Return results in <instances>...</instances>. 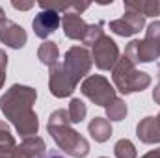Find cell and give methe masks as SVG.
I'll return each mask as SVG.
<instances>
[{
  "instance_id": "cell-1",
  "label": "cell",
  "mask_w": 160,
  "mask_h": 158,
  "mask_svg": "<svg viewBox=\"0 0 160 158\" xmlns=\"http://www.w3.org/2000/svg\"><path fill=\"white\" fill-rule=\"evenodd\" d=\"M38 101V91L30 86L13 84L0 97V112L15 126L21 138L36 136L39 130V119L34 112V104Z\"/></svg>"
},
{
  "instance_id": "cell-2",
  "label": "cell",
  "mask_w": 160,
  "mask_h": 158,
  "mask_svg": "<svg viewBox=\"0 0 160 158\" xmlns=\"http://www.w3.org/2000/svg\"><path fill=\"white\" fill-rule=\"evenodd\" d=\"M112 80H114L116 91H121L123 95L143 91L151 84V77L143 71H138L136 65L127 56H121L116 67L112 69Z\"/></svg>"
},
{
  "instance_id": "cell-3",
  "label": "cell",
  "mask_w": 160,
  "mask_h": 158,
  "mask_svg": "<svg viewBox=\"0 0 160 158\" xmlns=\"http://www.w3.org/2000/svg\"><path fill=\"white\" fill-rule=\"evenodd\" d=\"M47 130L52 136V140L56 141V145L65 155H69L73 158H86L89 155V141L80 132L71 128V125H63V126L47 125Z\"/></svg>"
},
{
  "instance_id": "cell-4",
  "label": "cell",
  "mask_w": 160,
  "mask_h": 158,
  "mask_svg": "<svg viewBox=\"0 0 160 158\" xmlns=\"http://www.w3.org/2000/svg\"><path fill=\"white\" fill-rule=\"evenodd\" d=\"M80 91L86 99H89L95 106H108L112 104L116 97V87L110 84V80L102 75H89L80 84Z\"/></svg>"
},
{
  "instance_id": "cell-5",
  "label": "cell",
  "mask_w": 160,
  "mask_h": 158,
  "mask_svg": "<svg viewBox=\"0 0 160 158\" xmlns=\"http://www.w3.org/2000/svg\"><path fill=\"white\" fill-rule=\"evenodd\" d=\"M91 65H93L91 52H89L86 47L75 45V47H71V48L65 52L63 67H65V71L71 75V78L75 80L77 84L80 82V78H84V77L89 75Z\"/></svg>"
},
{
  "instance_id": "cell-6",
  "label": "cell",
  "mask_w": 160,
  "mask_h": 158,
  "mask_svg": "<svg viewBox=\"0 0 160 158\" xmlns=\"http://www.w3.org/2000/svg\"><path fill=\"white\" fill-rule=\"evenodd\" d=\"M119 58L121 56L118 43L106 34L91 47V60H93L95 67L101 71H112L116 67V63L119 62Z\"/></svg>"
},
{
  "instance_id": "cell-7",
  "label": "cell",
  "mask_w": 160,
  "mask_h": 158,
  "mask_svg": "<svg viewBox=\"0 0 160 158\" xmlns=\"http://www.w3.org/2000/svg\"><path fill=\"white\" fill-rule=\"evenodd\" d=\"M75 89H77V82L71 78V75L65 71L63 63L58 62L52 67H48V91L56 99L71 97Z\"/></svg>"
},
{
  "instance_id": "cell-8",
  "label": "cell",
  "mask_w": 160,
  "mask_h": 158,
  "mask_svg": "<svg viewBox=\"0 0 160 158\" xmlns=\"http://www.w3.org/2000/svg\"><path fill=\"white\" fill-rule=\"evenodd\" d=\"M123 56H127L134 65L136 63H151L160 58V47L147 39H132L127 45Z\"/></svg>"
},
{
  "instance_id": "cell-9",
  "label": "cell",
  "mask_w": 160,
  "mask_h": 158,
  "mask_svg": "<svg viewBox=\"0 0 160 158\" xmlns=\"http://www.w3.org/2000/svg\"><path fill=\"white\" fill-rule=\"evenodd\" d=\"M143 26H145V17L136 11H128V9H125L121 19L108 22V28L121 37H130V36L138 34L140 30H143Z\"/></svg>"
},
{
  "instance_id": "cell-10",
  "label": "cell",
  "mask_w": 160,
  "mask_h": 158,
  "mask_svg": "<svg viewBox=\"0 0 160 158\" xmlns=\"http://www.w3.org/2000/svg\"><path fill=\"white\" fill-rule=\"evenodd\" d=\"M60 24H62V15L52 11V9H41L32 21L34 34L39 39H47L50 34H54L58 30Z\"/></svg>"
},
{
  "instance_id": "cell-11",
  "label": "cell",
  "mask_w": 160,
  "mask_h": 158,
  "mask_svg": "<svg viewBox=\"0 0 160 158\" xmlns=\"http://www.w3.org/2000/svg\"><path fill=\"white\" fill-rule=\"evenodd\" d=\"M26 41H28L26 30H24L21 24L13 22V21H9V19H6V21L0 24V43H4L6 47L17 50V48H22V47L26 45Z\"/></svg>"
},
{
  "instance_id": "cell-12",
  "label": "cell",
  "mask_w": 160,
  "mask_h": 158,
  "mask_svg": "<svg viewBox=\"0 0 160 158\" xmlns=\"http://www.w3.org/2000/svg\"><path fill=\"white\" fill-rule=\"evenodd\" d=\"M88 26L89 24L75 11H67L62 15V28H63L65 37H69V39L82 41L86 32H88Z\"/></svg>"
},
{
  "instance_id": "cell-13",
  "label": "cell",
  "mask_w": 160,
  "mask_h": 158,
  "mask_svg": "<svg viewBox=\"0 0 160 158\" xmlns=\"http://www.w3.org/2000/svg\"><path fill=\"white\" fill-rule=\"evenodd\" d=\"M136 136L142 143L153 145V143H160V121L158 117H143L138 125H136Z\"/></svg>"
},
{
  "instance_id": "cell-14",
  "label": "cell",
  "mask_w": 160,
  "mask_h": 158,
  "mask_svg": "<svg viewBox=\"0 0 160 158\" xmlns=\"http://www.w3.org/2000/svg\"><path fill=\"white\" fill-rule=\"evenodd\" d=\"M45 140L39 136H30L21 141L15 149V158H41L45 155Z\"/></svg>"
},
{
  "instance_id": "cell-15",
  "label": "cell",
  "mask_w": 160,
  "mask_h": 158,
  "mask_svg": "<svg viewBox=\"0 0 160 158\" xmlns=\"http://www.w3.org/2000/svg\"><path fill=\"white\" fill-rule=\"evenodd\" d=\"M88 132L91 134V138L97 143H104L110 140L114 130H112V123L106 117H93L88 125Z\"/></svg>"
},
{
  "instance_id": "cell-16",
  "label": "cell",
  "mask_w": 160,
  "mask_h": 158,
  "mask_svg": "<svg viewBox=\"0 0 160 158\" xmlns=\"http://www.w3.org/2000/svg\"><path fill=\"white\" fill-rule=\"evenodd\" d=\"M125 9L136 11L143 17H157L160 15V0H138V2H125Z\"/></svg>"
},
{
  "instance_id": "cell-17",
  "label": "cell",
  "mask_w": 160,
  "mask_h": 158,
  "mask_svg": "<svg viewBox=\"0 0 160 158\" xmlns=\"http://www.w3.org/2000/svg\"><path fill=\"white\" fill-rule=\"evenodd\" d=\"M38 58L43 65L47 67H52L54 63H58V58H60V48H58V43L54 41H45L39 45V50H38Z\"/></svg>"
},
{
  "instance_id": "cell-18",
  "label": "cell",
  "mask_w": 160,
  "mask_h": 158,
  "mask_svg": "<svg viewBox=\"0 0 160 158\" xmlns=\"http://www.w3.org/2000/svg\"><path fill=\"white\" fill-rule=\"evenodd\" d=\"M127 104H125V101L123 99H116L112 104H108L106 106V117L108 121H123V119L127 117Z\"/></svg>"
},
{
  "instance_id": "cell-19",
  "label": "cell",
  "mask_w": 160,
  "mask_h": 158,
  "mask_svg": "<svg viewBox=\"0 0 160 158\" xmlns=\"http://www.w3.org/2000/svg\"><path fill=\"white\" fill-rule=\"evenodd\" d=\"M114 155H116V158H136L138 151H136V147L130 140L123 138L114 145Z\"/></svg>"
},
{
  "instance_id": "cell-20",
  "label": "cell",
  "mask_w": 160,
  "mask_h": 158,
  "mask_svg": "<svg viewBox=\"0 0 160 158\" xmlns=\"http://www.w3.org/2000/svg\"><path fill=\"white\" fill-rule=\"evenodd\" d=\"M69 117H71V123H75V125H78L82 123L84 119H86V114H88V108H86V104L80 101V99H71V102H69Z\"/></svg>"
},
{
  "instance_id": "cell-21",
  "label": "cell",
  "mask_w": 160,
  "mask_h": 158,
  "mask_svg": "<svg viewBox=\"0 0 160 158\" xmlns=\"http://www.w3.org/2000/svg\"><path fill=\"white\" fill-rule=\"evenodd\" d=\"M104 36V30H102V22H97V24H89L88 26V32H86V36H84V39L82 43L86 45V47H93L97 41L101 39Z\"/></svg>"
},
{
  "instance_id": "cell-22",
  "label": "cell",
  "mask_w": 160,
  "mask_h": 158,
  "mask_svg": "<svg viewBox=\"0 0 160 158\" xmlns=\"http://www.w3.org/2000/svg\"><path fill=\"white\" fill-rule=\"evenodd\" d=\"M50 126H63V125H71V117H69V112L60 108V110H54L48 117V123Z\"/></svg>"
},
{
  "instance_id": "cell-23",
  "label": "cell",
  "mask_w": 160,
  "mask_h": 158,
  "mask_svg": "<svg viewBox=\"0 0 160 158\" xmlns=\"http://www.w3.org/2000/svg\"><path fill=\"white\" fill-rule=\"evenodd\" d=\"M0 143H17L13 134L9 132L8 123H4V121H0Z\"/></svg>"
},
{
  "instance_id": "cell-24",
  "label": "cell",
  "mask_w": 160,
  "mask_h": 158,
  "mask_svg": "<svg viewBox=\"0 0 160 158\" xmlns=\"http://www.w3.org/2000/svg\"><path fill=\"white\" fill-rule=\"evenodd\" d=\"M17 143H0V158H15Z\"/></svg>"
},
{
  "instance_id": "cell-25",
  "label": "cell",
  "mask_w": 160,
  "mask_h": 158,
  "mask_svg": "<svg viewBox=\"0 0 160 158\" xmlns=\"http://www.w3.org/2000/svg\"><path fill=\"white\" fill-rule=\"evenodd\" d=\"M6 69H8V54L0 48V89L6 82Z\"/></svg>"
},
{
  "instance_id": "cell-26",
  "label": "cell",
  "mask_w": 160,
  "mask_h": 158,
  "mask_svg": "<svg viewBox=\"0 0 160 158\" xmlns=\"http://www.w3.org/2000/svg\"><path fill=\"white\" fill-rule=\"evenodd\" d=\"M11 6H13L15 9L26 11V9H32V7H34V2H17V0H13V2H11Z\"/></svg>"
},
{
  "instance_id": "cell-27",
  "label": "cell",
  "mask_w": 160,
  "mask_h": 158,
  "mask_svg": "<svg viewBox=\"0 0 160 158\" xmlns=\"http://www.w3.org/2000/svg\"><path fill=\"white\" fill-rule=\"evenodd\" d=\"M142 158H160V149H151L149 153H145Z\"/></svg>"
},
{
  "instance_id": "cell-28",
  "label": "cell",
  "mask_w": 160,
  "mask_h": 158,
  "mask_svg": "<svg viewBox=\"0 0 160 158\" xmlns=\"http://www.w3.org/2000/svg\"><path fill=\"white\" fill-rule=\"evenodd\" d=\"M153 101H155L157 104H160V84L153 89Z\"/></svg>"
},
{
  "instance_id": "cell-29",
  "label": "cell",
  "mask_w": 160,
  "mask_h": 158,
  "mask_svg": "<svg viewBox=\"0 0 160 158\" xmlns=\"http://www.w3.org/2000/svg\"><path fill=\"white\" fill-rule=\"evenodd\" d=\"M41 158H65V156H62V155H60L58 151H50L48 155H43Z\"/></svg>"
},
{
  "instance_id": "cell-30",
  "label": "cell",
  "mask_w": 160,
  "mask_h": 158,
  "mask_svg": "<svg viewBox=\"0 0 160 158\" xmlns=\"http://www.w3.org/2000/svg\"><path fill=\"white\" fill-rule=\"evenodd\" d=\"M4 21H6V13H4V9L0 7V24H2Z\"/></svg>"
},
{
  "instance_id": "cell-31",
  "label": "cell",
  "mask_w": 160,
  "mask_h": 158,
  "mask_svg": "<svg viewBox=\"0 0 160 158\" xmlns=\"http://www.w3.org/2000/svg\"><path fill=\"white\" fill-rule=\"evenodd\" d=\"M157 77H158V84H160V67H158V75Z\"/></svg>"
},
{
  "instance_id": "cell-32",
  "label": "cell",
  "mask_w": 160,
  "mask_h": 158,
  "mask_svg": "<svg viewBox=\"0 0 160 158\" xmlns=\"http://www.w3.org/2000/svg\"><path fill=\"white\" fill-rule=\"evenodd\" d=\"M157 117H158V121H160V114H158V116H157Z\"/></svg>"
},
{
  "instance_id": "cell-33",
  "label": "cell",
  "mask_w": 160,
  "mask_h": 158,
  "mask_svg": "<svg viewBox=\"0 0 160 158\" xmlns=\"http://www.w3.org/2000/svg\"><path fill=\"white\" fill-rule=\"evenodd\" d=\"M99 158H108V156H99Z\"/></svg>"
}]
</instances>
